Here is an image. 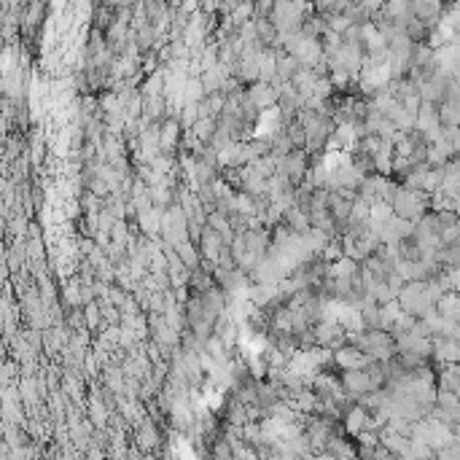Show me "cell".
<instances>
[]
</instances>
